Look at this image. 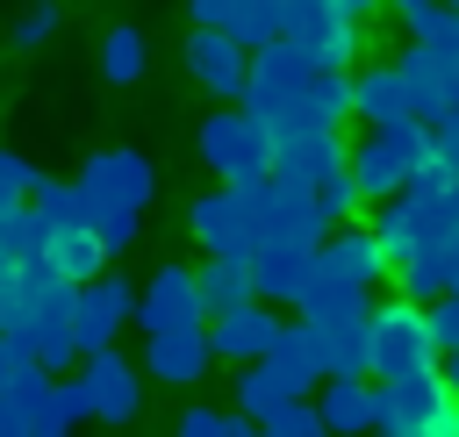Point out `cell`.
<instances>
[{"mask_svg":"<svg viewBox=\"0 0 459 437\" xmlns=\"http://www.w3.org/2000/svg\"><path fill=\"white\" fill-rule=\"evenodd\" d=\"M230 394H237V416H244V423H273L287 401H308V394H301V387H294V380H287L273 358L237 365V387H230Z\"/></svg>","mask_w":459,"mask_h":437,"instance_id":"cell-18","label":"cell"},{"mask_svg":"<svg viewBox=\"0 0 459 437\" xmlns=\"http://www.w3.org/2000/svg\"><path fill=\"white\" fill-rule=\"evenodd\" d=\"M151 193H158V172H151V158H143V150H129V143L93 150V158H86V172L72 179V201H79V215H86V222H93V215H143V208H151Z\"/></svg>","mask_w":459,"mask_h":437,"instance_id":"cell-1","label":"cell"},{"mask_svg":"<svg viewBox=\"0 0 459 437\" xmlns=\"http://www.w3.org/2000/svg\"><path fill=\"white\" fill-rule=\"evenodd\" d=\"M301 394H316L323 387V330H308V322H280V337H273V351H265Z\"/></svg>","mask_w":459,"mask_h":437,"instance_id":"cell-22","label":"cell"},{"mask_svg":"<svg viewBox=\"0 0 459 437\" xmlns=\"http://www.w3.org/2000/svg\"><path fill=\"white\" fill-rule=\"evenodd\" d=\"M50 29H57V0H36V7H29L22 21H14V50H36V43L50 36Z\"/></svg>","mask_w":459,"mask_h":437,"instance_id":"cell-38","label":"cell"},{"mask_svg":"<svg viewBox=\"0 0 459 437\" xmlns=\"http://www.w3.org/2000/svg\"><path fill=\"white\" fill-rule=\"evenodd\" d=\"M201 165L222 179V186H258L273 172V129L244 107H215L201 122Z\"/></svg>","mask_w":459,"mask_h":437,"instance_id":"cell-2","label":"cell"},{"mask_svg":"<svg viewBox=\"0 0 459 437\" xmlns=\"http://www.w3.org/2000/svg\"><path fill=\"white\" fill-rule=\"evenodd\" d=\"M258 430H265V437H330L323 416H316V401H287V408H280L273 423H258Z\"/></svg>","mask_w":459,"mask_h":437,"instance_id":"cell-35","label":"cell"},{"mask_svg":"<svg viewBox=\"0 0 459 437\" xmlns=\"http://www.w3.org/2000/svg\"><path fill=\"white\" fill-rule=\"evenodd\" d=\"M79 380H86V394H93V416H100V423H129V416L143 408V373H136L122 351H93Z\"/></svg>","mask_w":459,"mask_h":437,"instance_id":"cell-13","label":"cell"},{"mask_svg":"<svg viewBox=\"0 0 459 437\" xmlns=\"http://www.w3.org/2000/svg\"><path fill=\"white\" fill-rule=\"evenodd\" d=\"M237 437H265V430H258V423H244V416H237Z\"/></svg>","mask_w":459,"mask_h":437,"instance_id":"cell-42","label":"cell"},{"mask_svg":"<svg viewBox=\"0 0 459 437\" xmlns=\"http://www.w3.org/2000/svg\"><path fill=\"white\" fill-rule=\"evenodd\" d=\"M273 337H280V315H273L265 301L230 308V315H215V322H208V351H215V358H230V365H258V358L273 351Z\"/></svg>","mask_w":459,"mask_h":437,"instance_id":"cell-12","label":"cell"},{"mask_svg":"<svg viewBox=\"0 0 459 437\" xmlns=\"http://www.w3.org/2000/svg\"><path fill=\"white\" fill-rule=\"evenodd\" d=\"M215 365L208 351V330H172V337H143V373L165 380V387H201Z\"/></svg>","mask_w":459,"mask_h":437,"instance_id":"cell-15","label":"cell"},{"mask_svg":"<svg viewBox=\"0 0 459 437\" xmlns=\"http://www.w3.org/2000/svg\"><path fill=\"white\" fill-rule=\"evenodd\" d=\"M172 437H237V416L230 408H186Z\"/></svg>","mask_w":459,"mask_h":437,"instance_id":"cell-37","label":"cell"},{"mask_svg":"<svg viewBox=\"0 0 459 437\" xmlns=\"http://www.w3.org/2000/svg\"><path fill=\"white\" fill-rule=\"evenodd\" d=\"M194 287H201V315H208V322L258 301V294H251V265H237V258H208V265L194 272Z\"/></svg>","mask_w":459,"mask_h":437,"instance_id":"cell-26","label":"cell"},{"mask_svg":"<svg viewBox=\"0 0 459 437\" xmlns=\"http://www.w3.org/2000/svg\"><path fill=\"white\" fill-rule=\"evenodd\" d=\"M129 322H143V337H172V330H208L194 272H186V265H158V272L143 279V294H136Z\"/></svg>","mask_w":459,"mask_h":437,"instance_id":"cell-6","label":"cell"},{"mask_svg":"<svg viewBox=\"0 0 459 437\" xmlns=\"http://www.w3.org/2000/svg\"><path fill=\"white\" fill-rule=\"evenodd\" d=\"M351 122V72H316L294 86L287 115L273 122V136H301V129H344Z\"/></svg>","mask_w":459,"mask_h":437,"instance_id":"cell-8","label":"cell"},{"mask_svg":"<svg viewBox=\"0 0 459 437\" xmlns=\"http://www.w3.org/2000/svg\"><path fill=\"white\" fill-rule=\"evenodd\" d=\"M373 136L402 158V172H409V179L437 172V143H430V129H423V122H409V115H402V122H387V129H373Z\"/></svg>","mask_w":459,"mask_h":437,"instance_id":"cell-30","label":"cell"},{"mask_svg":"<svg viewBox=\"0 0 459 437\" xmlns=\"http://www.w3.org/2000/svg\"><path fill=\"white\" fill-rule=\"evenodd\" d=\"M7 272H14V265H7V258H0V279H7Z\"/></svg>","mask_w":459,"mask_h":437,"instance_id":"cell-43","label":"cell"},{"mask_svg":"<svg viewBox=\"0 0 459 437\" xmlns=\"http://www.w3.org/2000/svg\"><path fill=\"white\" fill-rule=\"evenodd\" d=\"M366 229H373V244H380V258H387V272H394V265H409V258L423 251V222H416V208H409L402 193H394V201H380Z\"/></svg>","mask_w":459,"mask_h":437,"instance_id":"cell-25","label":"cell"},{"mask_svg":"<svg viewBox=\"0 0 459 437\" xmlns=\"http://www.w3.org/2000/svg\"><path fill=\"white\" fill-rule=\"evenodd\" d=\"M186 72L215 93V100H244V79H251V50H237L222 29H194L186 36Z\"/></svg>","mask_w":459,"mask_h":437,"instance_id":"cell-11","label":"cell"},{"mask_svg":"<svg viewBox=\"0 0 459 437\" xmlns=\"http://www.w3.org/2000/svg\"><path fill=\"white\" fill-rule=\"evenodd\" d=\"M29 373H36V358H29V344L0 330V394H7V387H22Z\"/></svg>","mask_w":459,"mask_h":437,"instance_id":"cell-39","label":"cell"},{"mask_svg":"<svg viewBox=\"0 0 459 437\" xmlns=\"http://www.w3.org/2000/svg\"><path fill=\"white\" fill-rule=\"evenodd\" d=\"M36 186H43V172H36L22 150H0V215H7L14 201H29Z\"/></svg>","mask_w":459,"mask_h":437,"instance_id":"cell-34","label":"cell"},{"mask_svg":"<svg viewBox=\"0 0 459 437\" xmlns=\"http://www.w3.org/2000/svg\"><path fill=\"white\" fill-rule=\"evenodd\" d=\"M50 423H57V437H65L72 423H93V394H86L79 373H65V380L50 387Z\"/></svg>","mask_w":459,"mask_h":437,"instance_id":"cell-33","label":"cell"},{"mask_svg":"<svg viewBox=\"0 0 459 437\" xmlns=\"http://www.w3.org/2000/svg\"><path fill=\"white\" fill-rule=\"evenodd\" d=\"M316 279H337V287L373 294V287L387 279V258H380L373 229H330V236L316 244Z\"/></svg>","mask_w":459,"mask_h":437,"instance_id":"cell-10","label":"cell"},{"mask_svg":"<svg viewBox=\"0 0 459 437\" xmlns=\"http://www.w3.org/2000/svg\"><path fill=\"white\" fill-rule=\"evenodd\" d=\"M344 172H351V186H359V201L366 208H380V201H394L402 186H409V172H402V158L366 129L359 143H344Z\"/></svg>","mask_w":459,"mask_h":437,"instance_id":"cell-16","label":"cell"},{"mask_svg":"<svg viewBox=\"0 0 459 437\" xmlns=\"http://www.w3.org/2000/svg\"><path fill=\"white\" fill-rule=\"evenodd\" d=\"M380 7H387V0H337V14H344V21H366V14H380Z\"/></svg>","mask_w":459,"mask_h":437,"instance_id":"cell-40","label":"cell"},{"mask_svg":"<svg viewBox=\"0 0 459 437\" xmlns=\"http://www.w3.org/2000/svg\"><path fill=\"white\" fill-rule=\"evenodd\" d=\"M50 373H29L22 387H7L0 394V437H57V423H50Z\"/></svg>","mask_w":459,"mask_h":437,"instance_id":"cell-20","label":"cell"},{"mask_svg":"<svg viewBox=\"0 0 459 437\" xmlns=\"http://www.w3.org/2000/svg\"><path fill=\"white\" fill-rule=\"evenodd\" d=\"M445 401H452V394H445V373L373 380V437H423Z\"/></svg>","mask_w":459,"mask_h":437,"instance_id":"cell-5","label":"cell"},{"mask_svg":"<svg viewBox=\"0 0 459 437\" xmlns=\"http://www.w3.org/2000/svg\"><path fill=\"white\" fill-rule=\"evenodd\" d=\"M323 380H373L366 322H337V330H323Z\"/></svg>","mask_w":459,"mask_h":437,"instance_id":"cell-28","label":"cell"},{"mask_svg":"<svg viewBox=\"0 0 459 437\" xmlns=\"http://www.w3.org/2000/svg\"><path fill=\"white\" fill-rule=\"evenodd\" d=\"M129 308H136V287H129L122 272H100V279H86V287H79V301H72V344H79V358H93V351H115V337H122Z\"/></svg>","mask_w":459,"mask_h":437,"instance_id":"cell-7","label":"cell"},{"mask_svg":"<svg viewBox=\"0 0 459 437\" xmlns=\"http://www.w3.org/2000/svg\"><path fill=\"white\" fill-rule=\"evenodd\" d=\"M402 201L416 208V222H423V244L459 229V179H445V172H423V179H409V186H402Z\"/></svg>","mask_w":459,"mask_h":437,"instance_id":"cell-24","label":"cell"},{"mask_svg":"<svg viewBox=\"0 0 459 437\" xmlns=\"http://www.w3.org/2000/svg\"><path fill=\"white\" fill-rule=\"evenodd\" d=\"M351 115H359L366 129L402 122V115H409V100H402V72H394V64H366V72H351Z\"/></svg>","mask_w":459,"mask_h":437,"instance_id":"cell-21","label":"cell"},{"mask_svg":"<svg viewBox=\"0 0 459 437\" xmlns=\"http://www.w3.org/2000/svg\"><path fill=\"white\" fill-rule=\"evenodd\" d=\"M308 215L323 222V236H330L337 222H351V215H359V186H351V172H344V165H337V172H323V179L308 186Z\"/></svg>","mask_w":459,"mask_h":437,"instance_id":"cell-31","label":"cell"},{"mask_svg":"<svg viewBox=\"0 0 459 437\" xmlns=\"http://www.w3.org/2000/svg\"><path fill=\"white\" fill-rule=\"evenodd\" d=\"M423 322H430V344H437V351H459V294H437V301L423 308Z\"/></svg>","mask_w":459,"mask_h":437,"instance_id":"cell-36","label":"cell"},{"mask_svg":"<svg viewBox=\"0 0 459 437\" xmlns=\"http://www.w3.org/2000/svg\"><path fill=\"white\" fill-rule=\"evenodd\" d=\"M337 165H344V136H337V129H301V136H273V172H265V179L308 193V186H316L323 172H337Z\"/></svg>","mask_w":459,"mask_h":437,"instance_id":"cell-9","label":"cell"},{"mask_svg":"<svg viewBox=\"0 0 459 437\" xmlns=\"http://www.w3.org/2000/svg\"><path fill=\"white\" fill-rule=\"evenodd\" d=\"M294 308H301V322H308V330H337V322H366V308H373V301H366L359 287H337V279H316V272H308V287H301V301H294Z\"/></svg>","mask_w":459,"mask_h":437,"instance_id":"cell-23","label":"cell"},{"mask_svg":"<svg viewBox=\"0 0 459 437\" xmlns=\"http://www.w3.org/2000/svg\"><path fill=\"white\" fill-rule=\"evenodd\" d=\"M143 64H151V50H143V36H136L129 21H115V29L100 36V72H108L115 86H136V79H143Z\"/></svg>","mask_w":459,"mask_h":437,"instance_id":"cell-29","label":"cell"},{"mask_svg":"<svg viewBox=\"0 0 459 437\" xmlns=\"http://www.w3.org/2000/svg\"><path fill=\"white\" fill-rule=\"evenodd\" d=\"M0 258H7V265L43 258V222H36V208H29V201H14V208L0 215Z\"/></svg>","mask_w":459,"mask_h":437,"instance_id":"cell-32","label":"cell"},{"mask_svg":"<svg viewBox=\"0 0 459 437\" xmlns=\"http://www.w3.org/2000/svg\"><path fill=\"white\" fill-rule=\"evenodd\" d=\"M186 229L201 236V251H208V258H237V265H251V258H258V244H265L258 208H251V193H244V186H215V193H201V201L186 208Z\"/></svg>","mask_w":459,"mask_h":437,"instance_id":"cell-4","label":"cell"},{"mask_svg":"<svg viewBox=\"0 0 459 437\" xmlns=\"http://www.w3.org/2000/svg\"><path fill=\"white\" fill-rule=\"evenodd\" d=\"M366 351H373V380L437 373L430 322H423V308H409V301H380V308H366Z\"/></svg>","mask_w":459,"mask_h":437,"instance_id":"cell-3","label":"cell"},{"mask_svg":"<svg viewBox=\"0 0 459 437\" xmlns=\"http://www.w3.org/2000/svg\"><path fill=\"white\" fill-rule=\"evenodd\" d=\"M316 416H323L330 437H366L373 430V380H323Z\"/></svg>","mask_w":459,"mask_h":437,"instance_id":"cell-19","label":"cell"},{"mask_svg":"<svg viewBox=\"0 0 459 437\" xmlns=\"http://www.w3.org/2000/svg\"><path fill=\"white\" fill-rule=\"evenodd\" d=\"M222 36L237 43V50H265V43H280L287 36V14H280V0H237L230 7V21H222Z\"/></svg>","mask_w":459,"mask_h":437,"instance_id":"cell-27","label":"cell"},{"mask_svg":"<svg viewBox=\"0 0 459 437\" xmlns=\"http://www.w3.org/2000/svg\"><path fill=\"white\" fill-rule=\"evenodd\" d=\"M445 7H452V14H459V0H445Z\"/></svg>","mask_w":459,"mask_h":437,"instance_id":"cell-44","label":"cell"},{"mask_svg":"<svg viewBox=\"0 0 459 437\" xmlns=\"http://www.w3.org/2000/svg\"><path fill=\"white\" fill-rule=\"evenodd\" d=\"M308 272H316V251H301V244H258V258H251V294L258 301H301V287H308Z\"/></svg>","mask_w":459,"mask_h":437,"instance_id":"cell-17","label":"cell"},{"mask_svg":"<svg viewBox=\"0 0 459 437\" xmlns=\"http://www.w3.org/2000/svg\"><path fill=\"white\" fill-rule=\"evenodd\" d=\"M394 72H402V100H409V122H423V129H437L445 122V107H452V72L423 50V43H409L402 57H394Z\"/></svg>","mask_w":459,"mask_h":437,"instance_id":"cell-14","label":"cell"},{"mask_svg":"<svg viewBox=\"0 0 459 437\" xmlns=\"http://www.w3.org/2000/svg\"><path fill=\"white\" fill-rule=\"evenodd\" d=\"M437 373H445V394L459 401V351H445V365H437Z\"/></svg>","mask_w":459,"mask_h":437,"instance_id":"cell-41","label":"cell"}]
</instances>
